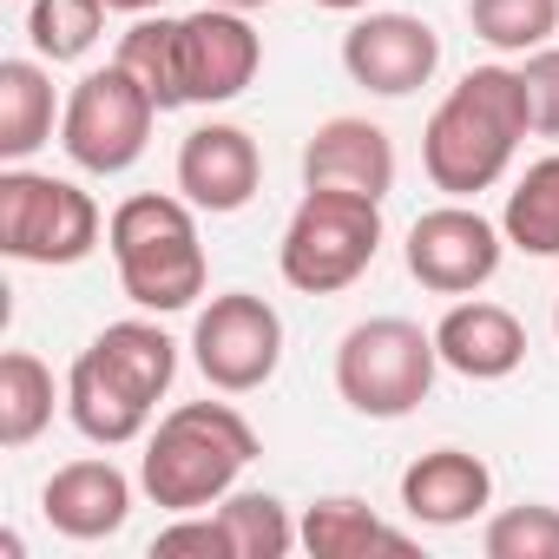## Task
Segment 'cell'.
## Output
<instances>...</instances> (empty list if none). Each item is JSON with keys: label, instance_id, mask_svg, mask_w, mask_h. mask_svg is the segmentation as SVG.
<instances>
[{"label": "cell", "instance_id": "cell-1", "mask_svg": "<svg viewBox=\"0 0 559 559\" xmlns=\"http://www.w3.org/2000/svg\"><path fill=\"white\" fill-rule=\"evenodd\" d=\"M171 376H178V343L158 323L145 317L106 323L67 369V415L93 448H126L152 428V408L171 389Z\"/></svg>", "mask_w": 559, "mask_h": 559}, {"label": "cell", "instance_id": "cell-2", "mask_svg": "<svg viewBox=\"0 0 559 559\" xmlns=\"http://www.w3.org/2000/svg\"><path fill=\"white\" fill-rule=\"evenodd\" d=\"M526 132H533V106H526L520 67H474L435 106V119L421 132V165H428L435 191L480 198V191H493L507 178Z\"/></svg>", "mask_w": 559, "mask_h": 559}, {"label": "cell", "instance_id": "cell-3", "mask_svg": "<svg viewBox=\"0 0 559 559\" xmlns=\"http://www.w3.org/2000/svg\"><path fill=\"white\" fill-rule=\"evenodd\" d=\"M250 461H257V428L230 402H185L145 435L139 487L165 513H204L237 487Z\"/></svg>", "mask_w": 559, "mask_h": 559}, {"label": "cell", "instance_id": "cell-4", "mask_svg": "<svg viewBox=\"0 0 559 559\" xmlns=\"http://www.w3.org/2000/svg\"><path fill=\"white\" fill-rule=\"evenodd\" d=\"M106 243H112V263H119V290L152 317L191 310L211 284L191 198H158V191L126 198L106 217Z\"/></svg>", "mask_w": 559, "mask_h": 559}, {"label": "cell", "instance_id": "cell-5", "mask_svg": "<svg viewBox=\"0 0 559 559\" xmlns=\"http://www.w3.org/2000/svg\"><path fill=\"white\" fill-rule=\"evenodd\" d=\"M376 250H382V198L304 185V204L290 211L284 243H276V270L304 297H336L376 263Z\"/></svg>", "mask_w": 559, "mask_h": 559}, {"label": "cell", "instance_id": "cell-6", "mask_svg": "<svg viewBox=\"0 0 559 559\" xmlns=\"http://www.w3.org/2000/svg\"><path fill=\"white\" fill-rule=\"evenodd\" d=\"M441 369L435 330L408 317H369L336 343V395L369 421H402L428 402Z\"/></svg>", "mask_w": 559, "mask_h": 559}, {"label": "cell", "instance_id": "cell-7", "mask_svg": "<svg viewBox=\"0 0 559 559\" xmlns=\"http://www.w3.org/2000/svg\"><path fill=\"white\" fill-rule=\"evenodd\" d=\"M99 230H106L99 204L73 178L27 171V165L0 171V250L14 263H40V270L86 263L99 250Z\"/></svg>", "mask_w": 559, "mask_h": 559}, {"label": "cell", "instance_id": "cell-8", "mask_svg": "<svg viewBox=\"0 0 559 559\" xmlns=\"http://www.w3.org/2000/svg\"><path fill=\"white\" fill-rule=\"evenodd\" d=\"M152 126H158V99L112 60L99 73H86L60 112V145L80 171L93 178H119L145 158L152 145Z\"/></svg>", "mask_w": 559, "mask_h": 559}, {"label": "cell", "instance_id": "cell-9", "mask_svg": "<svg viewBox=\"0 0 559 559\" xmlns=\"http://www.w3.org/2000/svg\"><path fill=\"white\" fill-rule=\"evenodd\" d=\"M191 356H198V376L217 395H250V389H263L276 376V362H284V317L250 290H224V297H211L198 310Z\"/></svg>", "mask_w": 559, "mask_h": 559}, {"label": "cell", "instance_id": "cell-10", "mask_svg": "<svg viewBox=\"0 0 559 559\" xmlns=\"http://www.w3.org/2000/svg\"><path fill=\"white\" fill-rule=\"evenodd\" d=\"M507 250V230L487 224L474 204H435L408 224V276L435 297H474L480 284H493Z\"/></svg>", "mask_w": 559, "mask_h": 559}, {"label": "cell", "instance_id": "cell-11", "mask_svg": "<svg viewBox=\"0 0 559 559\" xmlns=\"http://www.w3.org/2000/svg\"><path fill=\"white\" fill-rule=\"evenodd\" d=\"M263 67V40L250 27V14L237 8H204L178 14V93L185 106H224L237 99Z\"/></svg>", "mask_w": 559, "mask_h": 559}, {"label": "cell", "instance_id": "cell-12", "mask_svg": "<svg viewBox=\"0 0 559 559\" xmlns=\"http://www.w3.org/2000/svg\"><path fill=\"white\" fill-rule=\"evenodd\" d=\"M441 34L421 14H362L343 34V73L376 99H408L435 80Z\"/></svg>", "mask_w": 559, "mask_h": 559}, {"label": "cell", "instance_id": "cell-13", "mask_svg": "<svg viewBox=\"0 0 559 559\" xmlns=\"http://www.w3.org/2000/svg\"><path fill=\"white\" fill-rule=\"evenodd\" d=\"M257 185H263V152H257V139L243 126L211 119V126L185 132V145H178V198H191L211 217H230V211H243L257 198Z\"/></svg>", "mask_w": 559, "mask_h": 559}, {"label": "cell", "instance_id": "cell-14", "mask_svg": "<svg viewBox=\"0 0 559 559\" xmlns=\"http://www.w3.org/2000/svg\"><path fill=\"white\" fill-rule=\"evenodd\" d=\"M304 185L310 191H362L389 198L395 191V145L376 119H323L304 145Z\"/></svg>", "mask_w": 559, "mask_h": 559}, {"label": "cell", "instance_id": "cell-15", "mask_svg": "<svg viewBox=\"0 0 559 559\" xmlns=\"http://www.w3.org/2000/svg\"><path fill=\"white\" fill-rule=\"evenodd\" d=\"M435 349H441V369H454L467 382H507L526 362V330L513 310L467 297L435 323Z\"/></svg>", "mask_w": 559, "mask_h": 559}, {"label": "cell", "instance_id": "cell-16", "mask_svg": "<svg viewBox=\"0 0 559 559\" xmlns=\"http://www.w3.org/2000/svg\"><path fill=\"white\" fill-rule=\"evenodd\" d=\"M493 500V474L467 448H428L402 467V513L415 526H467Z\"/></svg>", "mask_w": 559, "mask_h": 559}, {"label": "cell", "instance_id": "cell-17", "mask_svg": "<svg viewBox=\"0 0 559 559\" xmlns=\"http://www.w3.org/2000/svg\"><path fill=\"white\" fill-rule=\"evenodd\" d=\"M40 513L67 539H112L132 520V480L112 461H67L40 487Z\"/></svg>", "mask_w": 559, "mask_h": 559}, {"label": "cell", "instance_id": "cell-18", "mask_svg": "<svg viewBox=\"0 0 559 559\" xmlns=\"http://www.w3.org/2000/svg\"><path fill=\"white\" fill-rule=\"evenodd\" d=\"M53 73L40 60H0V158L27 165L53 139Z\"/></svg>", "mask_w": 559, "mask_h": 559}, {"label": "cell", "instance_id": "cell-19", "mask_svg": "<svg viewBox=\"0 0 559 559\" xmlns=\"http://www.w3.org/2000/svg\"><path fill=\"white\" fill-rule=\"evenodd\" d=\"M297 533H304V546L317 552V559H362V552H415V539L402 533V526H389V520H376L362 500H349V493H330V500H317L304 520H297Z\"/></svg>", "mask_w": 559, "mask_h": 559}, {"label": "cell", "instance_id": "cell-20", "mask_svg": "<svg viewBox=\"0 0 559 559\" xmlns=\"http://www.w3.org/2000/svg\"><path fill=\"white\" fill-rule=\"evenodd\" d=\"M500 230L526 257H559V152H546L520 171V185L507 191Z\"/></svg>", "mask_w": 559, "mask_h": 559}, {"label": "cell", "instance_id": "cell-21", "mask_svg": "<svg viewBox=\"0 0 559 559\" xmlns=\"http://www.w3.org/2000/svg\"><path fill=\"white\" fill-rule=\"evenodd\" d=\"M53 421V369L34 349L0 356V448H27Z\"/></svg>", "mask_w": 559, "mask_h": 559}, {"label": "cell", "instance_id": "cell-22", "mask_svg": "<svg viewBox=\"0 0 559 559\" xmlns=\"http://www.w3.org/2000/svg\"><path fill=\"white\" fill-rule=\"evenodd\" d=\"M217 520H224L237 559H284L290 546H304L290 507L276 500V493H237V487H230V493L217 500Z\"/></svg>", "mask_w": 559, "mask_h": 559}, {"label": "cell", "instance_id": "cell-23", "mask_svg": "<svg viewBox=\"0 0 559 559\" xmlns=\"http://www.w3.org/2000/svg\"><path fill=\"white\" fill-rule=\"evenodd\" d=\"M106 0H34L27 8V40L40 60L67 67V60H86L106 34Z\"/></svg>", "mask_w": 559, "mask_h": 559}, {"label": "cell", "instance_id": "cell-24", "mask_svg": "<svg viewBox=\"0 0 559 559\" xmlns=\"http://www.w3.org/2000/svg\"><path fill=\"white\" fill-rule=\"evenodd\" d=\"M119 67L158 99V112H178L185 106V93H178V21H152V14H139L132 21V34L119 40Z\"/></svg>", "mask_w": 559, "mask_h": 559}, {"label": "cell", "instance_id": "cell-25", "mask_svg": "<svg viewBox=\"0 0 559 559\" xmlns=\"http://www.w3.org/2000/svg\"><path fill=\"white\" fill-rule=\"evenodd\" d=\"M467 27L493 53H533L559 34V0H467Z\"/></svg>", "mask_w": 559, "mask_h": 559}, {"label": "cell", "instance_id": "cell-26", "mask_svg": "<svg viewBox=\"0 0 559 559\" xmlns=\"http://www.w3.org/2000/svg\"><path fill=\"white\" fill-rule=\"evenodd\" d=\"M480 552L487 559H559V507L526 500V507L493 513L480 533Z\"/></svg>", "mask_w": 559, "mask_h": 559}, {"label": "cell", "instance_id": "cell-27", "mask_svg": "<svg viewBox=\"0 0 559 559\" xmlns=\"http://www.w3.org/2000/svg\"><path fill=\"white\" fill-rule=\"evenodd\" d=\"M152 552L158 559H178V552H198V559H237V546H230V533H224V520L204 507V513H178L158 539H152Z\"/></svg>", "mask_w": 559, "mask_h": 559}, {"label": "cell", "instance_id": "cell-28", "mask_svg": "<svg viewBox=\"0 0 559 559\" xmlns=\"http://www.w3.org/2000/svg\"><path fill=\"white\" fill-rule=\"evenodd\" d=\"M520 80H526L533 132H539V139H559V47H533V53L520 60Z\"/></svg>", "mask_w": 559, "mask_h": 559}, {"label": "cell", "instance_id": "cell-29", "mask_svg": "<svg viewBox=\"0 0 559 559\" xmlns=\"http://www.w3.org/2000/svg\"><path fill=\"white\" fill-rule=\"evenodd\" d=\"M112 14H152V8H165V0H106Z\"/></svg>", "mask_w": 559, "mask_h": 559}, {"label": "cell", "instance_id": "cell-30", "mask_svg": "<svg viewBox=\"0 0 559 559\" xmlns=\"http://www.w3.org/2000/svg\"><path fill=\"white\" fill-rule=\"evenodd\" d=\"M310 8H330V14H356V8H369V0H310Z\"/></svg>", "mask_w": 559, "mask_h": 559}, {"label": "cell", "instance_id": "cell-31", "mask_svg": "<svg viewBox=\"0 0 559 559\" xmlns=\"http://www.w3.org/2000/svg\"><path fill=\"white\" fill-rule=\"evenodd\" d=\"M211 8H237V14H257V8H270V0H211Z\"/></svg>", "mask_w": 559, "mask_h": 559}, {"label": "cell", "instance_id": "cell-32", "mask_svg": "<svg viewBox=\"0 0 559 559\" xmlns=\"http://www.w3.org/2000/svg\"><path fill=\"white\" fill-rule=\"evenodd\" d=\"M552 330H559V304H552Z\"/></svg>", "mask_w": 559, "mask_h": 559}]
</instances>
